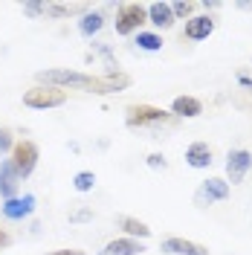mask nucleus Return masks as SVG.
I'll return each instance as SVG.
<instances>
[{"label":"nucleus","mask_w":252,"mask_h":255,"mask_svg":"<svg viewBox=\"0 0 252 255\" xmlns=\"http://www.w3.org/2000/svg\"><path fill=\"white\" fill-rule=\"evenodd\" d=\"M38 81L52 84V87H87V90H96L99 79L87 76V73H76V70H44V73H38Z\"/></svg>","instance_id":"f257e3e1"},{"label":"nucleus","mask_w":252,"mask_h":255,"mask_svg":"<svg viewBox=\"0 0 252 255\" xmlns=\"http://www.w3.org/2000/svg\"><path fill=\"white\" fill-rule=\"evenodd\" d=\"M64 102H67L64 90H55V87H35L23 96V105L29 108H58Z\"/></svg>","instance_id":"f03ea898"},{"label":"nucleus","mask_w":252,"mask_h":255,"mask_svg":"<svg viewBox=\"0 0 252 255\" xmlns=\"http://www.w3.org/2000/svg\"><path fill=\"white\" fill-rule=\"evenodd\" d=\"M145 17H148V12L142 6H136V3L122 6L119 9V17H116V32L119 35H130L133 29H139L142 23H145Z\"/></svg>","instance_id":"7ed1b4c3"},{"label":"nucleus","mask_w":252,"mask_h":255,"mask_svg":"<svg viewBox=\"0 0 252 255\" xmlns=\"http://www.w3.org/2000/svg\"><path fill=\"white\" fill-rule=\"evenodd\" d=\"M12 162H15V168H17L20 177H29L32 171H35V165H38V148L32 142H17Z\"/></svg>","instance_id":"20e7f679"},{"label":"nucleus","mask_w":252,"mask_h":255,"mask_svg":"<svg viewBox=\"0 0 252 255\" xmlns=\"http://www.w3.org/2000/svg\"><path fill=\"white\" fill-rule=\"evenodd\" d=\"M229 197V183L226 180H206L203 186H200V191L194 194V203L197 206H206V203H215V200H226Z\"/></svg>","instance_id":"39448f33"},{"label":"nucleus","mask_w":252,"mask_h":255,"mask_svg":"<svg viewBox=\"0 0 252 255\" xmlns=\"http://www.w3.org/2000/svg\"><path fill=\"white\" fill-rule=\"evenodd\" d=\"M168 113H162L159 108H151V105H139V108H130L127 111V125H154V122H165Z\"/></svg>","instance_id":"423d86ee"},{"label":"nucleus","mask_w":252,"mask_h":255,"mask_svg":"<svg viewBox=\"0 0 252 255\" xmlns=\"http://www.w3.org/2000/svg\"><path fill=\"white\" fill-rule=\"evenodd\" d=\"M252 165V154L250 151H232L229 159H226V174H229V183H241L244 174L250 171Z\"/></svg>","instance_id":"0eeeda50"},{"label":"nucleus","mask_w":252,"mask_h":255,"mask_svg":"<svg viewBox=\"0 0 252 255\" xmlns=\"http://www.w3.org/2000/svg\"><path fill=\"white\" fill-rule=\"evenodd\" d=\"M17 180H20V174H17L15 162H12V159H3V162H0V194H3L6 200H15Z\"/></svg>","instance_id":"6e6552de"},{"label":"nucleus","mask_w":252,"mask_h":255,"mask_svg":"<svg viewBox=\"0 0 252 255\" xmlns=\"http://www.w3.org/2000/svg\"><path fill=\"white\" fill-rule=\"evenodd\" d=\"M162 253H171V255H209L206 247L200 244H191L186 238H168L162 241Z\"/></svg>","instance_id":"1a4fd4ad"},{"label":"nucleus","mask_w":252,"mask_h":255,"mask_svg":"<svg viewBox=\"0 0 252 255\" xmlns=\"http://www.w3.org/2000/svg\"><path fill=\"white\" fill-rule=\"evenodd\" d=\"M32 206H35V197H32V194H26L23 200L15 197V200H6V203H3V215H6L9 221H20V218H26L32 212Z\"/></svg>","instance_id":"9d476101"},{"label":"nucleus","mask_w":252,"mask_h":255,"mask_svg":"<svg viewBox=\"0 0 252 255\" xmlns=\"http://www.w3.org/2000/svg\"><path fill=\"white\" fill-rule=\"evenodd\" d=\"M212 29H215V20H212V17H191L189 23H186V38L203 41V38L212 35Z\"/></svg>","instance_id":"9b49d317"},{"label":"nucleus","mask_w":252,"mask_h":255,"mask_svg":"<svg viewBox=\"0 0 252 255\" xmlns=\"http://www.w3.org/2000/svg\"><path fill=\"white\" fill-rule=\"evenodd\" d=\"M136 253H142V244L133 238H116L102 250V255H136Z\"/></svg>","instance_id":"f8f14e48"},{"label":"nucleus","mask_w":252,"mask_h":255,"mask_svg":"<svg viewBox=\"0 0 252 255\" xmlns=\"http://www.w3.org/2000/svg\"><path fill=\"white\" fill-rule=\"evenodd\" d=\"M186 159H189L191 168H206V165H212V148L206 142H194L186 151Z\"/></svg>","instance_id":"ddd939ff"},{"label":"nucleus","mask_w":252,"mask_h":255,"mask_svg":"<svg viewBox=\"0 0 252 255\" xmlns=\"http://www.w3.org/2000/svg\"><path fill=\"white\" fill-rule=\"evenodd\" d=\"M148 17H151V23L159 26V29H168L174 23V12L168 3H151V9H148Z\"/></svg>","instance_id":"4468645a"},{"label":"nucleus","mask_w":252,"mask_h":255,"mask_svg":"<svg viewBox=\"0 0 252 255\" xmlns=\"http://www.w3.org/2000/svg\"><path fill=\"white\" fill-rule=\"evenodd\" d=\"M171 108L177 116H200V111H203L200 99H194V96H177Z\"/></svg>","instance_id":"2eb2a0df"},{"label":"nucleus","mask_w":252,"mask_h":255,"mask_svg":"<svg viewBox=\"0 0 252 255\" xmlns=\"http://www.w3.org/2000/svg\"><path fill=\"white\" fill-rule=\"evenodd\" d=\"M119 226H122L125 232H130V235H139V238H148V235H151V229L142 221H136V218H119Z\"/></svg>","instance_id":"dca6fc26"},{"label":"nucleus","mask_w":252,"mask_h":255,"mask_svg":"<svg viewBox=\"0 0 252 255\" xmlns=\"http://www.w3.org/2000/svg\"><path fill=\"white\" fill-rule=\"evenodd\" d=\"M102 23H105V17L99 15V12H93V15H84L79 20V29H81V35H93V32L102 29Z\"/></svg>","instance_id":"f3484780"},{"label":"nucleus","mask_w":252,"mask_h":255,"mask_svg":"<svg viewBox=\"0 0 252 255\" xmlns=\"http://www.w3.org/2000/svg\"><path fill=\"white\" fill-rule=\"evenodd\" d=\"M136 44H139L142 49H148V52H157V49L162 47V38H159V35H151V32H139Z\"/></svg>","instance_id":"a211bd4d"},{"label":"nucleus","mask_w":252,"mask_h":255,"mask_svg":"<svg viewBox=\"0 0 252 255\" xmlns=\"http://www.w3.org/2000/svg\"><path fill=\"white\" fill-rule=\"evenodd\" d=\"M96 183V177L90 174V171H81V174H76V189L79 191H90Z\"/></svg>","instance_id":"6ab92c4d"},{"label":"nucleus","mask_w":252,"mask_h":255,"mask_svg":"<svg viewBox=\"0 0 252 255\" xmlns=\"http://www.w3.org/2000/svg\"><path fill=\"white\" fill-rule=\"evenodd\" d=\"M90 218H93V212H90V209H76V212H70V221H73V223L90 221Z\"/></svg>","instance_id":"aec40b11"},{"label":"nucleus","mask_w":252,"mask_h":255,"mask_svg":"<svg viewBox=\"0 0 252 255\" xmlns=\"http://www.w3.org/2000/svg\"><path fill=\"white\" fill-rule=\"evenodd\" d=\"M9 148H12V133L6 128H0V154H6Z\"/></svg>","instance_id":"412c9836"},{"label":"nucleus","mask_w":252,"mask_h":255,"mask_svg":"<svg viewBox=\"0 0 252 255\" xmlns=\"http://www.w3.org/2000/svg\"><path fill=\"white\" fill-rule=\"evenodd\" d=\"M171 12L174 15H180V17H189L191 15V3H174Z\"/></svg>","instance_id":"4be33fe9"},{"label":"nucleus","mask_w":252,"mask_h":255,"mask_svg":"<svg viewBox=\"0 0 252 255\" xmlns=\"http://www.w3.org/2000/svg\"><path fill=\"white\" fill-rule=\"evenodd\" d=\"M44 9H47L44 3H23V12H26V15H41Z\"/></svg>","instance_id":"5701e85b"},{"label":"nucleus","mask_w":252,"mask_h":255,"mask_svg":"<svg viewBox=\"0 0 252 255\" xmlns=\"http://www.w3.org/2000/svg\"><path fill=\"white\" fill-rule=\"evenodd\" d=\"M148 165H151V168H165V157H159V154H151V157H148Z\"/></svg>","instance_id":"b1692460"},{"label":"nucleus","mask_w":252,"mask_h":255,"mask_svg":"<svg viewBox=\"0 0 252 255\" xmlns=\"http://www.w3.org/2000/svg\"><path fill=\"white\" fill-rule=\"evenodd\" d=\"M47 255H84L79 250H58V253H47Z\"/></svg>","instance_id":"393cba45"},{"label":"nucleus","mask_w":252,"mask_h":255,"mask_svg":"<svg viewBox=\"0 0 252 255\" xmlns=\"http://www.w3.org/2000/svg\"><path fill=\"white\" fill-rule=\"evenodd\" d=\"M238 81H241V84H247V87H252V79H250V76H238Z\"/></svg>","instance_id":"a878e982"},{"label":"nucleus","mask_w":252,"mask_h":255,"mask_svg":"<svg viewBox=\"0 0 252 255\" xmlns=\"http://www.w3.org/2000/svg\"><path fill=\"white\" fill-rule=\"evenodd\" d=\"M0 244H9V235L6 232H0Z\"/></svg>","instance_id":"bb28decb"}]
</instances>
